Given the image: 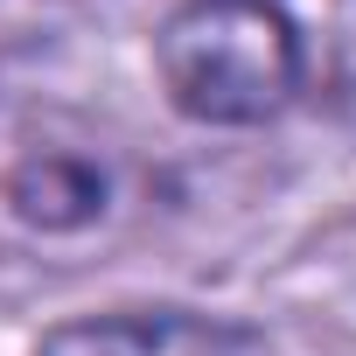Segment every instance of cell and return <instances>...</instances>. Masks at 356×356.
<instances>
[{"instance_id":"2","label":"cell","mask_w":356,"mask_h":356,"mask_svg":"<svg viewBox=\"0 0 356 356\" xmlns=\"http://www.w3.org/2000/svg\"><path fill=\"white\" fill-rule=\"evenodd\" d=\"M35 356H273V342L224 314L189 307H112L63 321L35 342Z\"/></svg>"},{"instance_id":"1","label":"cell","mask_w":356,"mask_h":356,"mask_svg":"<svg viewBox=\"0 0 356 356\" xmlns=\"http://www.w3.org/2000/svg\"><path fill=\"white\" fill-rule=\"evenodd\" d=\"M154 77L189 126L245 133L300 98L307 49L280 0H175L154 29Z\"/></svg>"},{"instance_id":"3","label":"cell","mask_w":356,"mask_h":356,"mask_svg":"<svg viewBox=\"0 0 356 356\" xmlns=\"http://www.w3.org/2000/svg\"><path fill=\"white\" fill-rule=\"evenodd\" d=\"M8 210H15L29 231H42V238L91 231V224L112 210V175H105L91 154L42 147V154H29V161L8 175Z\"/></svg>"}]
</instances>
